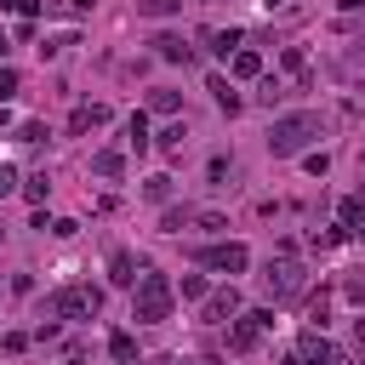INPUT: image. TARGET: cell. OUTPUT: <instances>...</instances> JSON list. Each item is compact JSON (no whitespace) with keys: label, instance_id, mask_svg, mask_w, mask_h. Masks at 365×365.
Masks as SVG:
<instances>
[{"label":"cell","instance_id":"cell-1","mask_svg":"<svg viewBox=\"0 0 365 365\" xmlns=\"http://www.w3.org/2000/svg\"><path fill=\"white\" fill-rule=\"evenodd\" d=\"M314 137H325V120L314 114V108H297V114H279L274 125H268V154L274 160H291V154H302Z\"/></svg>","mask_w":365,"mask_h":365},{"label":"cell","instance_id":"cell-2","mask_svg":"<svg viewBox=\"0 0 365 365\" xmlns=\"http://www.w3.org/2000/svg\"><path fill=\"white\" fill-rule=\"evenodd\" d=\"M171 302H177V291H171V279L154 274V268L131 285V319H137V325H160V319H171Z\"/></svg>","mask_w":365,"mask_h":365},{"label":"cell","instance_id":"cell-3","mask_svg":"<svg viewBox=\"0 0 365 365\" xmlns=\"http://www.w3.org/2000/svg\"><path fill=\"white\" fill-rule=\"evenodd\" d=\"M262 291H268L274 302H291V297H302V291H308V268H302V257H291V251H279V257H268V274H262Z\"/></svg>","mask_w":365,"mask_h":365},{"label":"cell","instance_id":"cell-4","mask_svg":"<svg viewBox=\"0 0 365 365\" xmlns=\"http://www.w3.org/2000/svg\"><path fill=\"white\" fill-rule=\"evenodd\" d=\"M97 308H103V291L97 285H57L46 297V314L51 319H91Z\"/></svg>","mask_w":365,"mask_h":365},{"label":"cell","instance_id":"cell-5","mask_svg":"<svg viewBox=\"0 0 365 365\" xmlns=\"http://www.w3.org/2000/svg\"><path fill=\"white\" fill-rule=\"evenodd\" d=\"M194 262H200V268H217V274H245V268H251V251H245L240 240H217V245H200Z\"/></svg>","mask_w":365,"mask_h":365},{"label":"cell","instance_id":"cell-6","mask_svg":"<svg viewBox=\"0 0 365 365\" xmlns=\"http://www.w3.org/2000/svg\"><path fill=\"white\" fill-rule=\"evenodd\" d=\"M268 325H274V314H268V308H251V314H234V331H228V348H234V354H251V348H257V336H262Z\"/></svg>","mask_w":365,"mask_h":365},{"label":"cell","instance_id":"cell-7","mask_svg":"<svg viewBox=\"0 0 365 365\" xmlns=\"http://www.w3.org/2000/svg\"><path fill=\"white\" fill-rule=\"evenodd\" d=\"M297 354H302V365H354L336 342H325L319 331H302V342H297Z\"/></svg>","mask_w":365,"mask_h":365},{"label":"cell","instance_id":"cell-8","mask_svg":"<svg viewBox=\"0 0 365 365\" xmlns=\"http://www.w3.org/2000/svg\"><path fill=\"white\" fill-rule=\"evenodd\" d=\"M234 314H240V291H234V285L205 291V302H200V319H205V325H228Z\"/></svg>","mask_w":365,"mask_h":365},{"label":"cell","instance_id":"cell-9","mask_svg":"<svg viewBox=\"0 0 365 365\" xmlns=\"http://www.w3.org/2000/svg\"><path fill=\"white\" fill-rule=\"evenodd\" d=\"M143 274H148V268H143L131 251H114V257H108V279H114V285H137Z\"/></svg>","mask_w":365,"mask_h":365},{"label":"cell","instance_id":"cell-10","mask_svg":"<svg viewBox=\"0 0 365 365\" xmlns=\"http://www.w3.org/2000/svg\"><path fill=\"white\" fill-rule=\"evenodd\" d=\"M103 120H108V108H103V103H80V108L68 114V131H74V137H86V131H97Z\"/></svg>","mask_w":365,"mask_h":365},{"label":"cell","instance_id":"cell-11","mask_svg":"<svg viewBox=\"0 0 365 365\" xmlns=\"http://www.w3.org/2000/svg\"><path fill=\"white\" fill-rule=\"evenodd\" d=\"M359 222H365V194H348V200L336 205V228H342V234H354Z\"/></svg>","mask_w":365,"mask_h":365},{"label":"cell","instance_id":"cell-12","mask_svg":"<svg viewBox=\"0 0 365 365\" xmlns=\"http://www.w3.org/2000/svg\"><path fill=\"white\" fill-rule=\"evenodd\" d=\"M91 171H97V177H108V182H114V177H120V171H125V154H120V148H97V154H91Z\"/></svg>","mask_w":365,"mask_h":365},{"label":"cell","instance_id":"cell-13","mask_svg":"<svg viewBox=\"0 0 365 365\" xmlns=\"http://www.w3.org/2000/svg\"><path fill=\"white\" fill-rule=\"evenodd\" d=\"M205 46H211L217 57H234V51H240V29H205Z\"/></svg>","mask_w":365,"mask_h":365},{"label":"cell","instance_id":"cell-14","mask_svg":"<svg viewBox=\"0 0 365 365\" xmlns=\"http://www.w3.org/2000/svg\"><path fill=\"white\" fill-rule=\"evenodd\" d=\"M228 63H234V74H240V80H257V74H262V57H257L251 46H240V51H234Z\"/></svg>","mask_w":365,"mask_h":365},{"label":"cell","instance_id":"cell-15","mask_svg":"<svg viewBox=\"0 0 365 365\" xmlns=\"http://www.w3.org/2000/svg\"><path fill=\"white\" fill-rule=\"evenodd\" d=\"M108 354H114L120 365H137V336H131V331H114V336H108Z\"/></svg>","mask_w":365,"mask_h":365},{"label":"cell","instance_id":"cell-16","mask_svg":"<svg viewBox=\"0 0 365 365\" xmlns=\"http://www.w3.org/2000/svg\"><path fill=\"white\" fill-rule=\"evenodd\" d=\"M154 51H160L165 63H188V57H194V51H188V46L177 40V34H160V40H154Z\"/></svg>","mask_w":365,"mask_h":365},{"label":"cell","instance_id":"cell-17","mask_svg":"<svg viewBox=\"0 0 365 365\" xmlns=\"http://www.w3.org/2000/svg\"><path fill=\"white\" fill-rule=\"evenodd\" d=\"M160 228H165V234H182V228H194V205H171V211L160 217Z\"/></svg>","mask_w":365,"mask_h":365},{"label":"cell","instance_id":"cell-18","mask_svg":"<svg viewBox=\"0 0 365 365\" xmlns=\"http://www.w3.org/2000/svg\"><path fill=\"white\" fill-rule=\"evenodd\" d=\"M211 97H217V108H222V114H240V91H234L228 80H211Z\"/></svg>","mask_w":365,"mask_h":365},{"label":"cell","instance_id":"cell-19","mask_svg":"<svg viewBox=\"0 0 365 365\" xmlns=\"http://www.w3.org/2000/svg\"><path fill=\"white\" fill-rule=\"evenodd\" d=\"M177 103H182V97H177L171 86H154V91H148V108H154V114H177Z\"/></svg>","mask_w":365,"mask_h":365},{"label":"cell","instance_id":"cell-20","mask_svg":"<svg viewBox=\"0 0 365 365\" xmlns=\"http://www.w3.org/2000/svg\"><path fill=\"white\" fill-rule=\"evenodd\" d=\"M125 137H131V148L143 154V148L154 143V137H148V114H131V120H125Z\"/></svg>","mask_w":365,"mask_h":365},{"label":"cell","instance_id":"cell-21","mask_svg":"<svg viewBox=\"0 0 365 365\" xmlns=\"http://www.w3.org/2000/svg\"><path fill=\"white\" fill-rule=\"evenodd\" d=\"M23 194H29L34 205H46V194H51V177H46V171H34V177H23Z\"/></svg>","mask_w":365,"mask_h":365},{"label":"cell","instance_id":"cell-22","mask_svg":"<svg viewBox=\"0 0 365 365\" xmlns=\"http://www.w3.org/2000/svg\"><path fill=\"white\" fill-rule=\"evenodd\" d=\"M143 194H148L154 205H165V200H171V177H148V182H143Z\"/></svg>","mask_w":365,"mask_h":365},{"label":"cell","instance_id":"cell-23","mask_svg":"<svg viewBox=\"0 0 365 365\" xmlns=\"http://www.w3.org/2000/svg\"><path fill=\"white\" fill-rule=\"evenodd\" d=\"M342 297H348L354 308H365V274H348V279H342Z\"/></svg>","mask_w":365,"mask_h":365},{"label":"cell","instance_id":"cell-24","mask_svg":"<svg viewBox=\"0 0 365 365\" xmlns=\"http://www.w3.org/2000/svg\"><path fill=\"white\" fill-rule=\"evenodd\" d=\"M279 63H285L291 74H302V80H308V57H302V46H285V57H279Z\"/></svg>","mask_w":365,"mask_h":365},{"label":"cell","instance_id":"cell-25","mask_svg":"<svg viewBox=\"0 0 365 365\" xmlns=\"http://www.w3.org/2000/svg\"><path fill=\"white\" fill-rule=\"evenodd\" d=\"M154 143H160V148H165V154H182V125H165V131H160V137H154Z\"/></svg>","mask_w":365,"mask_h":365},{"label":"cell","instance_id":"cell-26","mask_svg":"<svg viewBox=\"0 0 365 365\" xmlns=\"http://www.w3.org/2000/svg\"><path fill=\"white\" fill-rule=\"evenodd\" d=\"M279 97H285V86H279V80H262V86H257V103H268V108H274Z\"/></svg>","mask_w":365,"mask_h":365},{"label":"cell","instance_id":"cell-27","mask_svg":"<svg viewBox=\"0 0 365 365\" xmlns=\"http://www.w3.org/2000/svg\"><path fill=\"white\" fill-rule=\"evenodd\" d=\"M182 297H188V302H205V279H200V274H182Z\"/></svg>","mask_w":365,"mask_h":365},{"label":"cell","instance_id":"cell-28","mask_svg":"<svg viewBox=\"0 0 365 365\" xmlns=\"http://www.w3.org/2000/svg\"><path fill=\"white\" fill-rule=\"evenodd\" d=\"M17 143H46V125H40V120H29V125H17Z\"/></svg>","mask_w":365,"mask_h":365},{"label":"cell","instance_id":"cell-29","mask_svg":"<svg viewBox=\"0 0 365 365\" xmlns=\"http://www.w3.org/2000/svg\"><path fill=\"white\" fill-rule=\"evenodd\" d=\"M177 6H182V0H143V11H148V17H171Z\"/></svg>","mask_w":365,"mask_h":365},{"label":"cell","instance_id":"cell-30","mask_svg":"<svg viewBox=\"0 0 365 365\" xmlns=\"http://www.w3.org/2000/svg\"><path fill=\"white\" fill-rule=\"evenodd\" d=\"M17 97V68H0V103Z\"/></svg>","mask_w":365,"mask_h":365},{"label":"cell","instance_id":"cell-31","mask_svg":"<svg viewBox=\"0 0 365 365\" xmlns=\"http://www.w3.org/2000/svg\"><path fill=\"white\" fill-rule=\"evenodd\" d=\"M205 171H211V182H217V188H222V182H228V171H234V165H228V160H222V154H217V160H211V165H205Z\"/></svg>","mask_w":365,"mask_h":365},{"label":"cell","instance_id":"cell-32","mask_svg":"<svg viewBox=\"0 0 365 365\" xmlns=\"http://www.w3.org/2000/svg\"><path fill=\"white\" fill-rule=\"evenodd\" d=\"M11 188H17V165H6V160H0V200H6Z\"/></svg>","mask_w":365,"mask_h":365},{"label":"cell","instance_id":"cell-33","mask_svg":"<svg viewBox=\"0 0 365 365\" xmlns=\"http://www.w3.org/2000/svg\"><path fill=\"white\" fill-rule=\"evenodd\" d=\"M336 240H342V228H314V245H319V251H325V245H336Z\"/></svg>","mask_w":365,"mask_h":365},{"label":"cell","instance_id":"cell-34","mask_svg":"<svg viewBox=\"0 0 365 365\" xmlns=\"http://www.w3.org/2000/svg\"><path fill=\"white\" fill-rule=\"evenodd\" d=\"M11 11H23V17H34V11H40V0H17Z\"/></svg>","mask_w":365,"mask_h":365},{"label":"cell","instance_id":"cell-35","mask_svg":"<svg viewBox=\"0 0 365 365\" xmlns=\"http://www.w3.org/2000/svg\"><path fill=\"white\" fill-rule=\"evenodd\" d=\"M354 336H359V342H365V314H359V319H354Z\"/></svg>","mask_w":365,"mask_h":365},{"label":"cell","instance_id":"cell-36","mask_svg":"<svg viewBox=\"0 0 365 365\" xmlns=\"http://www.w3.org/2000/svg\"><path fill=\"white\" fill-rule=\"evenodd\" d=\"M68 6H74V11H91V0H68Z\"/></svg>","mask_w":365,"mask_h":365},{"label":"cell","instance_id":"cell-37","mask_svg":"<svg viewBox=\"0 0 365 365\" xmlns=\"http://www.w3.org/2000/svg\"><path fill=\"white\" fill-rule=\"evenodd\" d=\"M160 365H188V359H177V354H165V359H160Z\"/></svg>","mask_w":365,"mask_h":365},{"label":"cell","instance_id":"cell-38","mask_svg":"<svg viewBox=\"0 0 365 365\" xmlns=\"http://www.w3.org/2000/svg\"><path fill=\"white\" fill-rule=\"evenodd\" d=\"M200 365H228V359H200Z\"/></svg>","mask_w":365,"mask_h":365},{"label":"cell","instance_id":"cell-39","mask_svg":"<svg viewBox=\"0 0 365 365\" xmlns=\"http://www.w3.org/2000/svg\"><path fill=\"white\" fill-rule=\"evenodd\" d=\"M354 234H359V240H365V222H359V228H354Z\"/></svg>","mask_w":365,"mask_h":365},{"label":"cell","instance_id":"cell-40","mask_svg":"<svg viewBox=\"0 0 365 365\" xmlns=\"http://www.w3.org/2000/svg\"><path fill=\"white\" fill-rule=\"evenodd\" d=\"M268 6H274V0H268Z\"/></svg>","mask_w":365,"mask_h":365},{"label":"cell","instance_id":"cell-41","mask_svg":"<svg viewBox=\"0 0 365 365\" xmlns=\"http://www.w3.org/2000/svg\"><path fill=\"white\" fill-rule=\"evenodd\" d=\"M359 194H365V188H359Z\"/></svg>","mask_w":365,"mask_h":365}]
</instances>
